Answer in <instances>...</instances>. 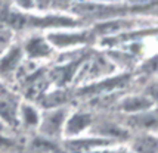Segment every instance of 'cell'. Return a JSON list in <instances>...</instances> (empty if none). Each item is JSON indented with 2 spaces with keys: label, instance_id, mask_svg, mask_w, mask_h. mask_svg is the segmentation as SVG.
Instances as JSON below:
<instances>
[{
  "label": "cell",
  "instance_id": "3",
  "mask_svg": "<svg viewBox=\"0 0 158 153\" xmlns=\"http://www.w3.org/2000/svg\"><path fill=\"white\" fill-rule=\"evenodd\" d=\"M21 47H22L25 59L34 63L44 62V61H49V59H53L56 56V52L53 50L52 44L46 38L44 33L31 31L24 38V41L21 43Z\"/></svg>",
  "mask_w": 158,
  "mask_h": 153
},
{
  "label": "cell",
  "instance_id": "18",
  "mask_svg": "<svg viewBox=\"0 0 158 153\" xmlns=\"http://www.w3.org/2000/svg\"><path fill=\"white\" fill-rule=\"evenodd\" d=\"M74 2H84V3H123V0H74Z\"/></svg>",
  "mask_w": 158,
  "mask_h": 153
},
{
  "label": "cell",
  "instance_id": "5",
  "mask_svg": "<svg viewBox=\"0 0 158 153\" xmlns=\"http://www.w3.org/2000/svg\"><path fill=\"white\" fill-rule=\"evenodd\" d=\"M95 115L86 109H74L71 108L68 113V118L64 128V139H76L80 135H86L90 132V128L93 125Z\"/></svg>",
  "mask_w": 158,
  "mask_h": 153
},
{
  "label": "cell",
  "instance_id": "7",
  "mask_svg": "<svg viewBox=\"0 0 158 153\" xmlns=\"http://www.w3.org/2000/svg\"><path fill=\"white\" fill-rule=\"evenodd\" d=\"M115 106L120 113L127 116V115H136L140 112L154 109L157 108V102L149 96H146L143 91H140V93H130V94H124L121 97H118Z\"/></svg>",
  "mask_w": 158,
  "mask_h": 153
},
{
  "label": "cell",
  "instance_id": "20",
  "mask_svg": "<svg viewBox=\"0 0 158 153\" xmlns=\"http://www.w3.org/2000/svg\"><path fill=\"white\" fill-rule=\"evenodd\" d=\"M62 2H65V3H67V5H71V3H73V2H74V0H62Z\"/></svg>",
  "mask_w": 158,
  "mask_h": 153
},
{
  "label": "cell",
  "instance_id": "10",
  "mask_svg": "<svg viewBox=\"0 0 158 153\" xmlns=\"http://www.w3.org/2000/svg\"><path fill=\"white\" fill-rule=\"evenodd\" d=\"M18 99L12 96L10 91L0 90V121L9 130H18Z\"/></svg>",
  "mask_w": 158,
  "mask_h": 153
},
{
  "label": "cell",
  "instance_id": "4",
  "mask_svg": "<svg viewBox=\"0 0 158 153\" xmlns=\"http://www.w3.org/2000/svg\"><path fill=\"white\" fill-rule=\"evenodd\" d=\"M89 134H93L96 137L108 140V141L114 143V144H123V143H126L129 140L131 132L129 131V128L124 125L123 122L118 124V122L111 121V119L95 118Z\"/></svg>",
  "mask_w": 158,
  "mask_h": 153
},
{
  "label": "cell",
  "instance_id": "12",
  "mask_svg": "<svg viewBox=\"0 0 158 153\" xmlns=\"http://www.w3.org/2000/svg\"><path fill=\"white\" fill-rule=\"evenodd\" d=\"M133 153H157V134L155 132H131L126 141Z\"/></svg>",
  "mask_w": 158,
  "mask_h": 153
},
{
  "label": "cell",
  "instance_id": "15",
  "mask_svg": "<svg viewBox=\"0 0 158 153\" xmlns=\"http://www.w3.org/2000/svg\"><path fill=\"white\" fill-rule=\"evenodd\" d=\"M15 10L22 14H33L35 12V0H12Z\"/></svg>",
  "mask_w": 158,
  "mask_h": 153
},
{
  "label": "cell",
  "instance_id": "1",
  "mask_svg": "<svg viewBox=\"0 0 158 153\" xmlns=\"http://www.w3.org/2000/svg\"><path fill=\"white\" fill-rule=\"evenodd\" d=\"M56 55H67L74 52L93 49L96 46V35L89 25L62 28L44 33Z\"/></svg>",
  "mask_w": 158,
  "mask_h": 153
},
{
  "label": "cell",
  "instance_id": "13",
  "mask_svg": "<svg viewBox=\"0 0 158 153\" xmlns=\"http://www.w3.org/2000/svg\"><path fill=\"white\" fill-rule=\"evenodd\" d=\"M68 7L69 5L62 0H35V12H61Z\"/></svg>",
  "mask_w": 158,
  "mask_h": 153
},
{
  "label": "cell",
  "instance_id": "2",
  "mask_svg": "<svg viewBox=\"0 0 158 153\" xmlns=\"http://www.w3.org/2000/svg\"><path fill=\"white\" fill-rule=\"evenodd\" d=\"M71 106H56L41 109L40 122L37 127V134L46 141H61L64 137V128L68 118Z\"/></svg>",
  "mask_w": 158,
  "mask_h": 153
},
{
  "label": "cell",
  "instance_id": "17",
  "mask_svg": "<svg viewBox=\"0 0 158 153\" xmlns=\"http://www.w3.org/2000/svg\"><path fill=\"white\" fill-rule=\"evenodd\" d=\"M90 153H133V152L127 147L126 143H123V144H111V146L99 147V149H96V150H93Z\"/></svg>",
  "mask_w": 158,
  "mask_h": 153
},
{
  "label": "cell",
  "instance_id": "8",
  "mask_svg": "<svg viewBox=\"0 0 158 153\" xmlns=\"http://www.w3.org/2000/svg\"><path fill=\"white\" fill-rule=\"evenodd\" d=\"M61 141L62 147L67 153H90L99 147L114 144L108 140L96 137L93 134H86V135H80L76 139H64Z\"/></svg>",
  "mask_w": 158,
  "mask_h": 153
},
{
  "label": "cell",
  "instance_id": "14",
  "mask_svg": "<svg viewBox=\"0 0 158 153\" xmlns=\"http://www.w3.org/2000/svg\"><path fill=\"white\" fill-rule=\"evenodd\" d=\"M14 35H15V33L9 27H6V25L0 27V55L15 41Z\"/></svg>",
  "mask_w": 158,
  "mask_h": 153
},
{
  "label": "cell",
  "instance_id": "9",
  "mask_svg": "<svg viewBox=\"0 0 158 153\" xmlns=\"http://www.w3.org/2000/svg\"><path fill=\"white\" fill-rule=\"evenodd\" d=\"M124 125L130 132H155L157 134V108L140 112L136 115H127Z\"/></svg>",
  "mask_w": 158,
  "mask_h": 153
},
{
  "label": "cell",
  "instance_id": "6",
  "mask_svg": "<svg viewBox=\"0 0 158 153\" xmlns=\"http://www.w3.org/2000/svg\"><path fill=\"white\" fill-rule=\"evenodd\" d=\"M24 62H25V56L21 47V43L14 41L0 55V78L15 80Z\"/></svg>",
  "mask_w": 158,
  "mask_h": 153
},
{
  "label": "cell",
  "instance_id": "16",
  "mask_svg": "<svg viewBox=\"0 0 158 153\" xmlns=\"http://www.w3.org/2000/svg\"><path fill=\"white\" fill-rule=\"evenodd\" d=\"M15 149V140L10 132H0V153H12Z\"/></svg>",
  "mask_w": 158,
  "mask_h": 153
},
{
  "label": "cell",
  "instance_id": "19",
  "mask_svg": "<svg viewBox=\"0 0 158 153\" xmlns=\"http://www.w3.org/2000/svg\"><path fill=\"white\" fill-rule=\"evenodd\" d=\"M0 132H10V130H9L2 121H0Z\"/></svg>",
  "mask_w": 158,
  "mask_h": 153
},
{
  "label": "cell",
  "instance_id": "11",
  "mask_svg": "<svg viewBox=\"0 0 158 153\" xmlns=\"http://www.w3.org/2000/svg\"><path fill=\"white\" fill-rule=\"evenodd\" d=\"M41 108L30 100H21L18 106V128H24L25 131H37L40 122Z\"/></svg>",
  "mask_w": 158,
  "mask_h": 153
}]
</instances>
